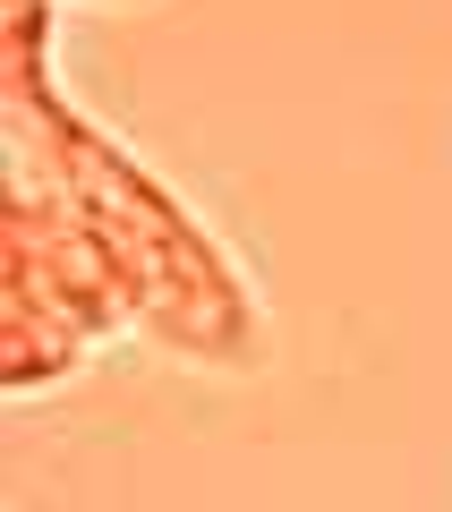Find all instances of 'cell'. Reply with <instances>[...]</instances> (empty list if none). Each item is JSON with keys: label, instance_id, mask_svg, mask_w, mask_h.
I'll list each match as a JSON object with an SVG mask.
<instances>
[{"label": "cell", "instance_id": "obj_1", "mask_svg": "<svg viewBox=\"0 0 452 512\" xmlns=\"http://www.w3.org/2000/svg\"><path fill=\"white\" fill-rule=\"evenodd\" d=\"M9 146H18V188L60 197L94 239L111 248V265L128 274L137 325L154 342L188 350V359H231L248 367L265 350L256 299L239 291V274L222 265V248L163 197V180H145V163H128L94 120H77L43 77V9L9 0Z\"/></svg>", "mask_w": 452, "mask_h": 512}, {"label": "cell", "instance_id": "obj_2", "mask_svg": "<svg viewBox=\"0 0 452 512\" xmlns=\"http://www.w3.org/2000/svg\"><path fill=\"white\" fill-rule=\"evenodd\" d=\"M137 325L128 274L111 248L43 188H9V222H0V376L9 393H43L60 384L94 342Z\"/></svg>", "mask_w": 452, "mask_h": 512}]
</instances>
